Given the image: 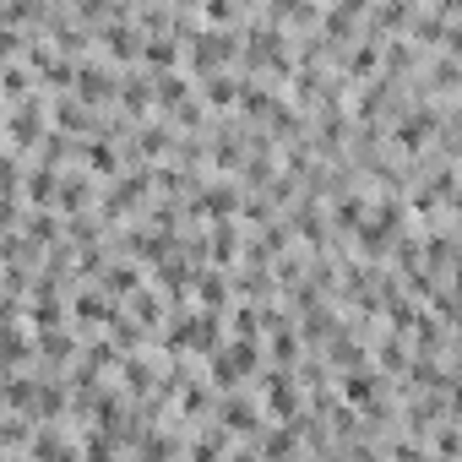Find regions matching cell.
I'll use <instances>...</instances> for the list:
<instances>
[{"mask_svg":"<svg viewBox=\"0 0 462 462\" xmlns=\"http://www.w3.org/2000/svg\"><path fill=\"white\" fill-rule=\"evenodd\" d=\"M71 82H77L82 104H104V98H114V93H120V77L109 71L104 60H77V65H71Z\"/></svg>","mask_w":462,"mask_h":462,"instance_id":"1","label":"cell"},{"mask_svg":"<svg viewBox=\"0 0 462 462\" xmlns=\"http://www.w3.org/2000/svg\"><path fill=\"white\" fill-rule=\"evenodd\" d=\"M44 130H49V125H44V98L28 93V98L17 104V114H12V142H17V147H38Z\"/></svg>","mask_w":462,"mask_h":462,"instance_id":"2","label":"cell"},{"mask_svg":"<svg viewBox=\"0 0 462 462\" xmlns=\"http://www.w3.org/2000/svg\"><path fill=\"white\" fill-rule=\"evenodd\" d=\"M267 408L283 419V414H294L299 408V381H294V370H267Z\"/></svg>","mask_w":462,"mask_h":462,"instance_id":"3","label":"cell"},{"mask_svg":"<svg viewBox=\"0 0 462 462\" xmlns=\"http://www.w3.org/2000/svg\"><path fill=\"white\" fill-rule=\"evenodd\" d=\"M137 60L174 71V60H180V38H174V33H142V55H137Z\"/></svg>","mask_w":462,"mask_h":462,"instance_id":"4","label":"cell"},{"mask_svg":"<svg viewBox=\"0 0 462 462\" xmlns=\"http://www.w3.org/2000/svg\"><path fill=\"white\" fill-rule=\"evenodd\" d=\"M430 109H403V120H398V137H391V142H398V147H424V137H430Z\"/></svg>","mask_w":462,"mask_h":462,"instance_id":"5","label":"cell"},{"mask_svg":"<svg viewBox=\"0 0 462 462\" xmlns=\"http://www.w3.org/2000/svg\"><path fill=\"white\" fill-rule=\"evenodd\" d=\"M343 391H349V403H354V408H370V403L381 398V375L359 365V370H349V375H343Z\"/></svg>","mask_w":462,"mask_h":462,"instance_id":"6","label":"cell"},{"mask_svg":"<svg viewBox=\"0 0 462 462\" xmlns=\"http://www.w3.org/2000/svg\"><path fill=\"white\" fill-rule=\"evenodd\" d=\"M185 98H190V82H185L180 71H164V77L153 82V104H158V109H180Z\"/></svg>","mask_w":462,"mask_h":462,"instance_id":"7","label":"cell"},{"mask_svg":"<svg viewBox=\"0 0 462 462\" xmlns=\"http://www.w3.org/2000/svg\"><path fill=\"white\" fill-rule=\"evenodd\" d=\"M202 104H213V109H229V104H239V77H229V71H213V77H207V93H202Z\"/></svg>","mask_w":462,"mask_h":462,"instance_id":"8","label":"cell"},{"mask_svg":"<svg viewBox=\"0 0 462 462\" xmlns=\"http://www.w3.org/2000/svg\"><path fill=\"white\" fill-rule=\"evenodd\" d=\"M196 299H202L207 310H218V315H223V299H229L223 273H196Z\"/></svg>","mask_w":462,"mask_h":462,"instance_id":"9","label":"cell"},{"mask_svg":"<svg viewBox=\"0 0 462 462\" xmlns=\"http://www.w3.org/2000/svg\"><path fill=\"white\" fill-rule=\"evenodd\" d=\"M120 104H125L130 114H147V109H153V82L125 77V82H120Z\"/></svg>","mask_w":462,"mask_h":462,"instance_id":"10","label":"cell"},{"mask_svg":"<svg viewBox=\"0 0 462 462\" xmlns=\"http://www.w3.org/2000/svg\"><path fill=\"white\" fill-rule=\"evenodd\" d=\"M137 283H142V273H137V267H109V273H104V294H109L114 305H120L125 294H137Z\"/></svg>","mask_w":462,"mask_h":462,"instance_id":"11","label":"cell"},{"mask_svg":"<svg viewBox=\"0 0 462 462\" xmlns=\"http://www.w3.org/2000/svg\"><path fill=\"white\" fill-rule=\"evenodd\" d=\"M55 196H60V207H65V213H82V207L93 202V185L77 174V180H60V190H55Z\"/></svg>","mask_w":462,"mask_h":462,"instance_id":"12","label":"cell"},{"mask_svg":"<svg viewBox=\"0 0 462 462\" xmlns=\"http://www.w3.org/2000/svg\"><path fill=\"white\" fill-rule=\"evenodd\" d=\"M28 359V332L22 326H6V332H0V365H22Z\"/></svg>","mask_w":462,"mask_h":462,"instance_id":"13","label":"cell"},{"mask_svg":"<svg viewBox=\"0 0 462 462\" xmlns=\"http://www.w3.org/2000/svg\"><path fill=\"white\" fill-rule=\"evenodd\" d=\"M55 190H60V180H55V169H44V164H38V169L28 174V196H33V202H38V213H44V202H49V196H55Z\"/></svg>","mask_w":462,"mask_h":462,"instance_id":"14","label":"cell"},{"mask_svg":"<svg viewBox=\"0 0 462 462\" xmlns=\"http://www.w3.org/2000/svg\"><path fill=\"white\" fill-rule=\"evenodd\" d=\"M82 158H88V169H93V174H114V169H120V158H114V147H109V142H88V147H82Z\"/></svg>","mask_w":462,"mask_h":462,"instance_id":"15","label":"cell"},{"mask_svg":"<svg viewBox=\"0 0 462 462\" xmlns=\"http://www.w3.org/2000/svg\"><path fill=\"white\" fill-rule=\"evenodd\" d=\"M114 430H88V441H82V457L88 462H109L114 457V441H109Z\"/></svg>","mask_w":462,"mask_h":462,"instance_id":"16","label":"cell"},{"mask_svg":"<svg viewBox=\"0 0 462 462\" xmlns=\"http://www.w3.org/2000/svg\"><path fill=\"white\" fill-rule=\"evenodd\" d=\"M0 446H6V451H22L28 446V419H0Z\"/></svg>","mask_w":462,"mask_h":462,"instance_id":"17","label":"cell"},{"mask_svg":"<svg viewBox=\"0 0 462 462\" xmlns=\"http://www.w3.org/2000/svg\"><path fill=\"white\" fill-rule=\"evenodd\" d=\"M137 147H142V153H164V147H169V130H164V125H142Z\"/></svg>","mask_w":462,"mask_h":462,"instance_id":"18","label":"cell"},{"mask_svg":"<svg viewBox=\"0 0 462 462\" xmlns=\"http://www.w3.org/2000/svg\"><path fill=\"white\" fill-rule=\"evenodd\" d=\"M213 256H218V261L234 256V229H229V223H218V234H213Z\"/></svg>","mask_w":462,"mask_h":462,"instance_id":"19","label":"cell"},{"mask_svg":"<svg viewBox=\"0 0 462 462\" xmlns=\"http://www.w3.org/2000/svg\"><path fill=\"white\" fill-rule=\"evenodd\" d=\"M202 17H207V22H234L239 12H234V6H223V0H213V6H202Z\"/></svg>","mask_w":462,"mask_h":462,"instance_id":"20","label":"cell"},{"mask_svg":"<svg viewBox=\"0 0 462 462\" xmlns=\"http://www.w3.org/2000/svg\"><path fill=\"white\" fill-rule=\"evenodd\" d=\"M234 462H261V457H245V451H239V457H234Z\"/></svg>","mask_w":462,"mask_h":462,"instance_id":"21","label":"cell"},{"mask_svg":"<svg viewBox=\"0 0 462 462\" xmlns=\"http://www.w3.org/2000/svg\"><path fill=\"white\" fill-rule=\"evenodd\" d=\"M12 462H17V457H12Z\"/></svg>","mask_w":462,"mask_h":462,"instance_id":"22","label":"cell"}]
</instances>
